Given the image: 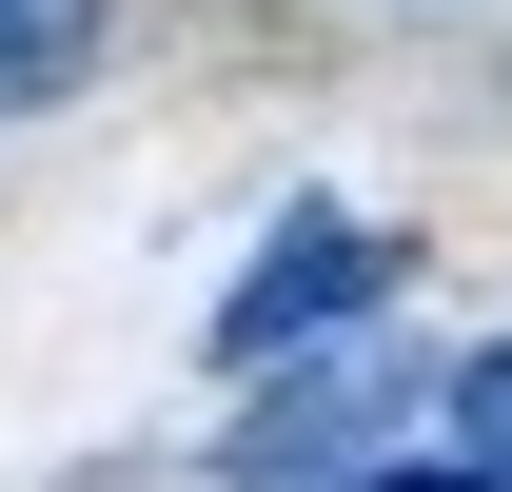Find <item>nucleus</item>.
<instances>
[{"label":"nucleus","instance_id":"f257e3e1","mask_svg":"<svg viewBox=\"0 0 512 492\" xmlns=\"http://www.w3.org/2000/svg\"><path fill=\"white\" fill-rule=\"evenodd\" d=\"M375 296H394V237H355V217H296V237H276L237 296H217V355H276V335H316V315H375Z\"/></svg>","mask_w":512,"mask_h":492},{"label":"nucleus","instance_id":"f03ea898","mask_svg":"<svg viewBox=\"0 0 512 492\" xmlns=\"http://www.w3.org/2000/svg\"><path fill=\"white\" fill-rule=\"evenodd\" d=\"M414 394H434L414 355H335V374H296V394H276V414L237 433V473H355V453H375V433L414 414Z\"/></svg>","mask_w":512,"mask_h":492},{"label":"nucleus","instance_id":"7ed1b4c3","mask_svg":"<svg viewBox=\"0 0 512 492\" xmlns=\"http://www.w3.org/2000/svg\"><path fill=\"white\" fill-rule=\"evenodd\" d=\"M79 60H99V0H0V119L79 99Z\"/></svg>","mask_w":512,"mask_h":492},{"label":"nucleus","instance_id":"20e7f679","mask_svg":"<svg viewBox=\"0 0 512 492\" xmlns=\"http://www.w3.org/2000/svg\"><path fill=\"white\" fill-rule=\"evenodd\" d=\"M414 414L453 433V473H512V335H493L473 374H453V394H414Z\"/></svg>","mask_w":512,"mask_h":492}]
</instances>
